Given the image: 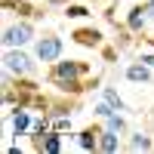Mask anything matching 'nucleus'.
<instances>
[{"label":"nucleus","instance_id":"obj_1","mask_svg":"<svg viewBox=\"0 0 154 154\" xmlns=\"http://www.w3.org/2000/svg\"><path fill=\"white\" fill-rule=\"evenodd\" d=\"M77 71H83V65H74V62H62V65L56 68V80L62 83V89H71V93L80 89V86L74 83V74Z\"/></svg>","mask_w":154,"mask_h":154},{"label":"nucleus","instance_id":"obj_2","mask_svg":"<svg viewBox=\"0 0 154 154\" xmlns=\"http://www.w3.org/2000/svg\"><path fill=\"white\" fill-rule=\"evenodd\" d=\"M62 53V43L56 40V37H46V40H40V46H37V56H40L43 62H49V59H56Z\"/></svg>","mask_w":154,"mask_h":154},{"label":"nucleus","instance_id":"obj_3","mask_svg":"<svg viewBox=\"0 0 154 154\" xmlns=\"http://www.w3.org/2000/svg\"><path fill=\"white\" fill-rule=\"evenodd\" d=\"M3 40L12 46V43H28L31 40V28L28 25H16V28H9L6 34H3Z\"/></svg>","mask_w":154,"mask_h":154},{"label":"nucleus","instance_id":"obj_4","mask_svg":"<svg viewBox=\"0 0 154 154\" xmlns=\"http://www.w3.org/2000/svg\"><path fill=\"white\" fill-rule=\"evenodd\" d=\"M3 62H6V68H9V71H19V74H25V71L31 68V62L25 59L22 53H6V59H3Z\"/></svg>","mask_w":154,"mask_h":154},{"label":"nucleus","instance_id":"obj_5","mask_svg":"<svg viewBox=\"0 0 154 154\" xmlns=\"http://www.w3.org/2000/svg\"><path fill=\"white\" fill-rule=\"evenodd\" d=\"M74 40H77V43H83V46H96V43L102 40V34L93 31V28H83V31H77V34H74Z\"/></svg>","mask_w":154,"mask_h":154},{"label":"nucleus","instance_id":"obj_6","mask_svg":"<svg viewBox=\"0 0 154 154\" xmlns=\"http://www.w3.org/2000/svg\"><path fill=\"white\" fill-rule=\"evenodd\" d=\"M99 148H102V151H117V139H114V133H108V136H102V142H99Z\"/></svg>","mask_w":154,"mask_h":154},{"label":"nucleus","instance_id":"obj_7","mask_svg":"<svg viewBox=\"0 0 154 154\" xmlns=\"http://www.w3.org/2000/svg\"><path fill=\"white\" fill-rule=\"evenodd\" d=\"M126 77H130V80H148V71L142 65H133L130 71H126Z\"/></svg>","mask_w":154,"mask_h":154},{"label":"nucleus","instance_id":"obj_8","mask_svg":"<svg viewBox=\"0 0 154 154\" xmlns=\"http://www.w3.org/2000/svg\"><path fill=\"white\" fill-rule=\"evenodd\" d=\"M93 145H96V133H93V130H86V133L80 136V148H93Z\"/></svg>","mask_w":154,"mask_h":154},{"label":"nucleus","instance_id":"obj_9","mask_svg":"<svg viewBox=\"0 0 154 154\" xmlns=\"http://www.w3.org/2000/svg\"><path fill=\"white\" fill-rule=\"evenodd\" d=\"M12 123H16V130L22 133V130H25V126H28V114H25V111H19V114H16V117H12Z\"/></svg>","mask_w":154,"mask_h":154},{"label":"nucleus","instance_id":"obj_10","mask_svg":"<svg viewBox=\"0 0 154 154\" xmlns=\"http://www.w3.org/2000/svg\"><path fill=\"white\" fill-rule=\"evenodd\" d=\"M43 148H46L49 154H56V151L62 148V145H59V136H49V139H46V142H43Z\"/></svg>","mask_w":154,"mask_h":154},{"label":"nucleus","instance_id":"obj_11","mask_svg":"<svg viewBox=\"0 0 154 154\" xmlns=\"http://www.w3.org/2000/svg\"><path fill=\"white\" fill-rule=\"evenodd\" d=\"M142 22H145L142 9H133V16H130V25H133V28H142Z\"/></svg>","mask_w":154,"mask_h":154},{"label":"nucleus","instance_id":"obj_12","mask_svg":"<svg viewBox=\"0 0 154 154\" xmlns=\"http://www.w3.org/2000/svg\"><path fill=\"white\" fill-rule=\"evenodd\" d=\"M105 99H108V102H111V105H114V108H117V111L123 108V102L117 99V93H111V89H108V93H105Z\"/></svg>","mask_w":154,"mask_h":154},{"label":"nucleus","instance_id":"obj_13","mask_svg":"<svg viewBox=\"0 0 154 154\" xmlns=\"http://www.w3.org/2000/svg\"><path fill=\"white\" fill-rule=\"evenodd\" d=\"M68 16H74V19H80V16H86V9H83V6H68Z\"/></svg>","mask_w":154,"mask_h":154},{"label":"nucleus","instance_id":"obj_14","mask_svg":"<svg viewBox=\"0 0 154 154\" xmlns=\"http://www.w3.org/2000/svg\"><path fill=\"white\" fill-rule=\"evenodd\" d=\"M148 145H151V142H148L145 136H136V139H133V148H148Z\"/></svg>","mask_w":154,"mask_h":154},{"label":"nucleus","instance_id":"obj_15","mask_svg":"<svg viewBox=\"0 0 154 154\" xmlns=\"http://www.w3.org/2000/svg\"><path fill=\"white\" fill-rule=\"evenodd\" d=\"M120 126H123V123H120L117 117H111V120H108V130H111V133H117V130H120Z\"/></svg>","mask_w":154,"mask_h":154},{"label":"nucleus","instance_id":"obj_16","mask_svg":"<svg viewBox=\"0 0 154 154\" xmlns=\"http://www.w3.org/2000/svg\"><path fill=\"white\" fill-rule=\"evenodd\" d=\"M142 62H151V65H154V56H145V59H142Z\"/></svg>","mask_w":154,"mask_h":154}]
</instances>
